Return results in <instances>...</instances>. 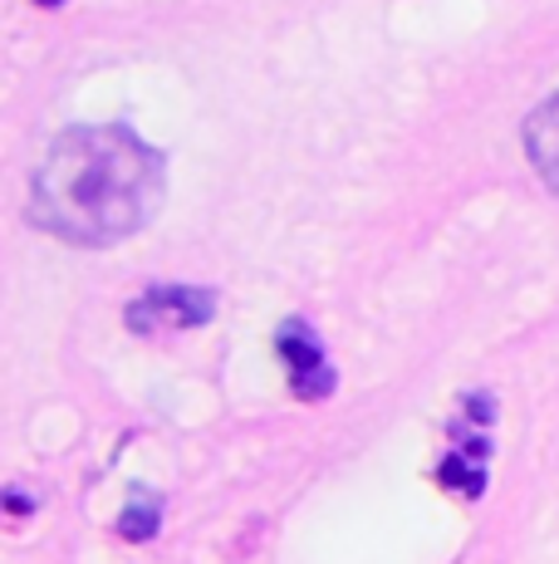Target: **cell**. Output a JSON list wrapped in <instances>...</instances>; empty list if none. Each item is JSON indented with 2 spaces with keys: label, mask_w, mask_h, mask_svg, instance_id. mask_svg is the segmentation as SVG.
Masks as SVG:
<instances>
[{
  "label": "cell",
  "mask_w": 559,
  "mask_h": 564,
  "mask_svg": "<svg viewBox=\"0 0 559 564\" xmlns=\"http://www.w3.org/2000/svg\"><path fill=\"white\" fill-rule=\"evenodd\" d=\"M163 153L133 128H69L30 177V221L69 246H118L163 206Z\"/></svg>",
  "instance_id": "1"
},
{
  "label": "cell",
  "mask_w": 559,
  "mask_h": 564,
  "mask_svg": "<svg viewBox=\"0 0 559 564\" xmlns=\"http://www.w3.org/2000/svg\"><path fill=\"white\" fill-rule=\"evenodd\" d=\"M211 314H217V295H211V290L163 285V290H143V295L123 310V324L133 334H167V329H197Z\"/></svg>",
  "instance_id": "2"
},
{
  "label": "cell",
  "mask_w": 559,
  "mask_h": 564,
  "mask_svg": "<svg viewBox=\"0 0 559 564\" xmlns=\"http://www.w3.org/2000/svg\"><path fill=\"white\" fill-rule=\"evenodd\" d=\"M275 354H280V364H285L295 398H325L329 388H335V368H329L325 349H319L315 329H309L305 319H285V324H280Z\"/></svg>",
  "instance_id": "3"
},
{
  "label": "cell",
  "mask_w": 559,
  "mask_h": 564,
  "mask_svg": "<svg viewBox=\"0 0 559 564\" xmlns=\"http://www.w3.org/2000/svg\"><path fill=\"white\" fill-rule=\"evenodd\" d=\"M525 158L540 172V182L559 192V94H550L530 118H525Z\"/></svg>",
  "instance_id": "4"
},
{
  "label": "cell",
  "mask_w": 559,
  "mask_h": 564,
  "mask_svg": "<svg viewBox=\"0 0 559 564\" xmlns=\"http://www.w3.org/2000/svg\"><path fill=\"white\" fill-rule=\"evenodd\" d=\"M118 530H123L128 540H153V530H157V501H153V506L133 501V506L123 511V520H118Z\"/></svg>",
  "instance_id": "5"
},
{
  "label": "cell",
  "mask_w": 559,
  "mask_h": 564,
  "mask_svg": "<svg viewBox=\"0 0 559 564\" xmlns=\"http://www.w3.org/2000/svg\"><path fill=\"white\" fill-rule=\"evenodd\" d=\"M35 6H59V0H35Z\"/></svg>",
  "instance_id": "6"
}]
</instances>
